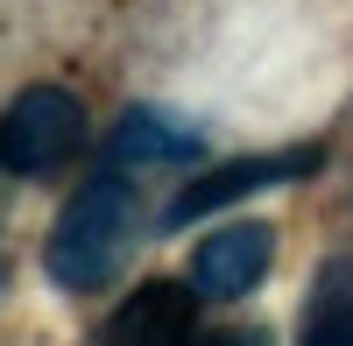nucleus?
I'll list each match as a JSON object with an SVG mask.
<instances>
[{
	"mask_svg": "<svg viewBox=\"0 0 353 346\" xmlns=\"http://www.w3.org/2000/svg\"><path fill=\"white\" fill-rule=\"evenodd\" d=\"M128 241H134V191L121 177V163H106L99 177H85L64 198V212H57L50 241H43V269L71 297L106 290L121 276V262H128Z\"/></svg>",
	"mask_w": 353,
	"mask_h": 346,
	"instance_id": "nucleus-1",
	"label": "nucleus"
},
{
	"mask_svg": "<svg viewBox=\"0 0 353 346\" xmlns=\"http://www.w3.org/2000/svg\"><path fill=\"white\" fill-rule=\"evenodd\" d=\"M106 339H134V346H176L198 332V283H141V290L99 325Z\"/></svg>",
	"mask_w": 353,
	"mask_h": 346,
	"instance_id": "nucleus-6",
	"label": "nucleus"
},
{
	"mask_svg": "<svg viewBox=\"0 0 353 346\" xmlns=\"http://www.w3.org/2000/svg\"><path fill=\"white\" fill-rule=\"evenodd\" d=\"M325 163L318 149H276V156H241V163H219V170H205V177H191L184 191L163 205V226L170 234H184L191 219H212L226 205H241V198L254 191H276V184H304L311 170Z\"/></svg>",
	"mask_w": 353,
	"mask_h": 346,
	"instance_id": "nucleus-3",
	"label": "nucleus"
},
{
	"mask_svg": "<svg viewBox=\"0 0 353 346\" xmlns=\"http://www.w3.org/2000/svg\"><path fill=\"white\" fill-rule=\"evenodd\" d=\"M304 339H318V346H353V254L318 262L311 297H304Z\"/></svg>",
	"mask_w": 353,
	"mask_h": 346,
	"instance_id": "nucleus-7",
	"label": "nucleus"
},
{
	"mask_svg": "<svg viewBox=\"0 0 353 346\" xmlns=\"http://www.w3.org/2000/svg\"><path fill=\"white\" fill-rule=\"evenodd\" d=\"M269 262H276V226H261V219H248V226H219L212 241H198V254H191V283H198L205 304H241L254 283L269 276Z\"/></svg>",
	"mask_w": 353,
	"mask_h": 346,
	"instance_id": "nucleus-4",
	"label": "nucleus"
},
{
	"mask_svg": "<svg viewBox=\"0 0 353 346\" xmlns=\"http://www.w3.org/2000/svg\"><path fill=\"white\" fill-rule=\"evenodd\" d=\"M198 156H205V134L163 106H128L121 128L106 134V163H121V170H184Z\"/></svg>",
	"mask_w": 353,
	"mask_h": 346,
	"instance_id": "nucleus-5",
	"label": "nucleus"
},
{
	"mask_svg": "<svg viewBox=\"0 0 353 346\" xmlns=\"http://www.w3.org/2000/svg\"><path fill=\"white\" fill-rule=\"evenodd\" d=\"M85 149V106L64 85H28L0 106V170L8 177H50Z\"/></svg>",
	"mask_w": 353,
	"mask_h": 346,
	"instance_id": "nucleus-2",
	"label": "nucleus"
}]
</instances>
